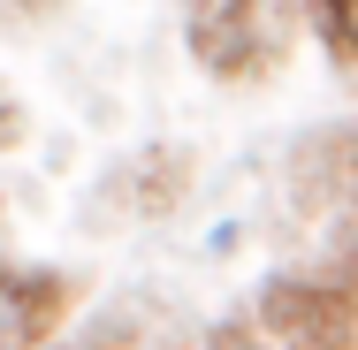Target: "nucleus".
Returning a JSON list of instances; mask_svg holds the SVG:
<instances>
[{"instance_id":"1","label":"nucleus","mask_w":358,"mask_h":350,"mask_svg":"<svg viewBox=\"0 0 358 350\" xmlns=\"http://www.w3.org/2000/svg\"><path fill=\"white\" fill-rule=\"evenodd\" d=\"M259 320L282 350H351L358 343V297L336 275H282L259 289Z\"/></svg>"},{"instance_id":"2","label":"nucleus","mask_w":358,"mask_h":350,"mask_svg":"<svg viewBox=\"0 0 358 350\" xmlns=\"http://www.w3.org/2000/svg\"><path fill=\"white\" fill-rule=\"evenodd\" d=\"M191 54L214 76H252L267 61V38H259L252 0H191Z\"/></svg>"},{"instance_id":"3","label":"nucleus","mask_w":358,"mask_h":350,"mask_svg":"<svg viewBox=\"0 0 358 350\" xmlns=\"http://www.w3.org/2000/svg\"><path fill=\"white\" fill-rule=\"evenodd\" d=\"M54 312H62V282L0 267V350H31L54 328Z\"/></svg>"},{"instance_id":"4","label":"nucleus","mask_w":358,"mask_h":350,"mask_svg":"<svg viewBox=\"0 0 358 350\" xmlns=\"http://www.w3.org/2000/svg\"><path fill=\"white\" fill-rule=\"evenodd\" d=\"M320 31L343 61H358V0H320Z\"/></svg>"},{"instance_id":"5","label":"nucleus","mask_w":358,"mask_h":350,"mask_svg":"<svg viewBox=\"0 0 358 350\" xmlns=\"http://www.w3.org/2000/svg\"><path fill=\"white\" fill-rule=\"evenodd\" d=\"M15 138H23V107L0 92V145H15Z\"/></svg>"}]
</instances>
